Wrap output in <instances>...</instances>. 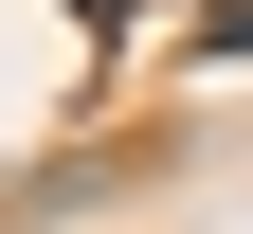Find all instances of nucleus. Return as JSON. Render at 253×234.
<instances>
[{
    "mask_svg": "<svg viewBox=\"0 0 253 234\" xmlns=\"http://www.w3.org/2000/svg\"><path fill=\"white\" fill-rule=\"evenodd\" d=\"M90 18H126V0H90Z\"/></svg>",
    "mask_w": 253,
    "mask_h": 234,
    "instance_id": "nucleus-1",
    "label": "nucleus"
}]
</instances>
